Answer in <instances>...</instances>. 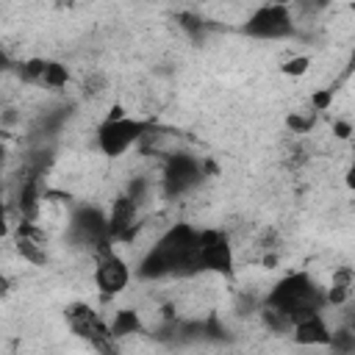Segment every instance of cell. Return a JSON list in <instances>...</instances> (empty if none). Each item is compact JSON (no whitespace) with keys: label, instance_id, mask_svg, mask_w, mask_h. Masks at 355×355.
Returning <instances> with one entry per match:
<instances>
[{"label":"cell","instance_id":"cell-14","mask_svg":"<svg viewBox=\"0 0 355 355\" xmlns=\"http://www.w3.org/2000/svg\"><path fill=\"white\" fill-rule=\"evenodd\" d=\"M136 333H141V316H139V311H133V308H119V311L111 316V322H108V336H111V341H122V338H130V336H136Z\"/></svg>","mask_w":355,"mask_h":355},{"label":"cell","instance_id":"cell-3","mask_svg":"<svg viewBox=\"0 0 355 355\" xmlns=\"http://www.w3.org/2000/svg\"><path fill=\"white\" fill-rule=\"evenodd\" d=\"M153 128H155L153 119L128 116V114H122V108H114V114H108L103 119V125L97 128V150L105 158H122L130 147L141 144Z\"/></svg>","mask_w":355,"mask_h":355},{"label":"cell","instance_id":"cell-21","mask_svg":"<svg viewBox=\"0 0 355 355\" xmlns=\"http://www.w3.org/2000/svg\"><path fill=\"white\" fill-rule=\"evenodd\" d=\"M225 355H250V352H241V349H233V352H225Z\"/></svg>","mask_w":355,"mask_h":355},{"label":"cell","instance_id":"cell-13","mask_svg":"<svg viewBox=\"0 0 355 355\" xmlns=\"http://www.w3.org/2000/svg\"><path fill=\"white\" fill-rule=\"evenodd\" d=\"M14 247L28 263L47 261V233L36 222H19V227L14 233Z\"/></svg>","mask_w":355,"mask_h":355},{"label":"cell","instance_id":"cell-5","mask_svg":"<svg viewBox=\"0 0 355 355\" xmlns=\"http://www.w3.org/2000/svg\"><path fill=\"white\" fill-rule=\"evenodd\" d=\"M241 33L258 42H277L294 36V17L291 8L283 3H266L258 6L241 25Z\"/></svg>","mask_w":355,"mask_h":355},{"label":"cell","instance_id":"cell-12","mask_svg":"<svg viewBox=\"0 0 355 355\" xmlns=\"http://www.w3.org/2000/svg\"><path fill=\"white\" fill-rule=\"evenodd\" d=\"M291 338L297 347H330L333 330L319 311V313H308V316L297 319L291 324Z\"/></svg>","mask_w":355,"mask_h":355},{"label":"cell","instance_id":"cell-19","mask_svg":"<svg viewBox=\"0 0 355 355\" xmlns=\"http://www.w3.org/2000/svg\"><path fill=\"white\" fill-rule=\"evenodd\" d=\"M8 291H11V280H8L6 275H0V300L8 297Z\"/></svg>","mask_w":355,"mask_h":355},{"label":"cell","instance_id":"cell-9","mask_svg":"<svg viewBox=\"0 0 355 355\" xmlns=\"http://www.w3.org/2000/svg\"><path fill=\"white\" fill-rule=\"evenodd\" d=\"M67 319H69V327L75 336H80L83 341H89L92 347L103 349V352H114V344L111 336H108V322L86 302H78L67 311Z\"/></svg>","mask_w":355,"mask_h":355},{"label":"cell","instance_id":"cell-8","mask_svg":"<svg viewBox=\"0 0 355 355\" xmlns=\"http://www.w3.org/2000/svg\"><path fill=\"white\" fill-rule=\"evenodd\" d=\"M202 178V161L189 153H172L161 172V186L166 197H180L191 191Z\"/></svg>","mask_w":355,"mask_h":355},{"label":"cell","instance_id":"cell-2","mask_svg":"<svg viewBox=\"0 0 355 355\" xmlns=\"http://www.w3.org/2000/svg\"><path fill=\"white\" fill-rule=\"evenodd\" d=\"M322 308H324V291L313 283L308 272L283 275L263 297V311L280 313L288 322V327L308 313H319Z\"/></svg>","mask_w":355,"mask_h":355},{"label":"cell","instance_id":"cell-17","mask_svg":"<svg viewBox=\"0 0 355 355\" xmlns=\"http://www.w3.org/2000/svg\"><path fill=\"white\" fill-rule=\"evenodd\" d=\"M333 105V89H322L311 94V108L313 111H327Z\"/></svg>","mask_w":355,"mask_h":355},{"label":"cell","instance_id":"cell-4","mask_svg":"<svg viewBox=\"0 0 355 355\" xmlns=\"http://www.w3.org/2000/svg\"><path fill=\"white\" fill-rule=\"evenodd\" d=\"M194 266L197 275H216V277H230L236 266V250L227 239V233L216 227H205L197 233L194 244Z\"/></svg>","mask_w":355,"mask_h":355},{"label":"cell","instance_id":"cell-6","mask_svg":"<svg viewBox=\"0 0 355 355\" xmlns=\"http://www.w3.org/2000/svg\"><path fill=\"white\" fill-rule=\"evenodd\" d=\"M67 230H69V239H72L75 244L89 247L94 255L103 252L105 247H114L111 239H108L105 214H103L100 208H94V205H78V208L69 214Z\"/></svg>","mask_w":355,"mask_h":355},{"label":"cell","instance_id":"cell-11","mask_svg":"<svg viewBox=\"0 0 355 355\" xmlns=\"http://www.w3.org/2000/svg\"><path fill=\"white\" fill-rule=\"evenodd\" d=\"M19 75L22 80L42 86V89H64L69 83L67 67L50 58H28L25 64H19Z\"/></svg>","mask_w":355,"mask_h":355},{"label":"cell","instance_id":"cell-15","mask_svg":"<svg viewBox=\"0 0 355 355\" xmlns=\"http://www.w3.org/2000/svg\"><path fill=\"white\" fill-rule=\"evenodd\" d=\"M349 297H352V269L349 266H338L333 272V280H330L327 291H324V302L344 305V302H349Z\"/></svg>","mask_w":355,"mask_h":355},{"label":"cell","instance_id":"cell-7","mask_svg":"<svg viewBox=\"0 0 355 355\" xmlns=\"http://www.w3.org/2000/svg\"><path fill=\"white\" fill-rule=\"evenodd\" d=\"M130 277H133L130 263H128L114 247H105L103 252L94 255L92 280H94L97 291H100L105 300H114V297L125 294V288L130 286Z\"/></svg>","mask_w":355,"mask_h":355},{"label":"cell","instance_id":"cell-18","mask_svg":"<svg viewBox=\"0 0 355 355\" xmlns=\"http://www.w3.org/2000/svg\"><path fill=\"white\" fill-rule=\"evenodd\" d=\"M333 130H336V136H338V139H347V136H349V130H352V125H349V122H336V125H333Z\"/></svg>","mask_w":355,"mask_h":355},{"label":"cell","instance_id":"cell-10","mask_svg":"<svg viewBox=\"0 0 355 355\" xmlns=\"http://www.w3.org/2000/svg\"><path fill=\"white\" fill-rule=\"evenodd\" d=\"M108 225V239L114 241H130L139 227V202L128 194H119L111 200V211L105 214Z\"/></svg>","mask_w":355,"mask_h":355},{"label":"cell","instance_id":"cell-16","mask_svg":"<svg viewBox=\"0 0 355 355\" xmlns=\"http://www.w3.org/2000/svg\"><path fill=\"white\" fill-rule=\"evenodd\" d=\"M308 67H311V58H308V55H291L280 69H283V75H288V78H300V75L308 72Z\"/></svg>","mask_w":355,"mask_h":355},{"label":"cell","instance_id":"cell-1","mask_svg":"<svg viewBox=\"0 0 355 355\" xmlns=\"http://www.w3.org/2000/svg\"><path fill=\"white\" fill-rule=\"evenodd\" d=\"M197 227L189 222L169 225L141 255L136 266V277L141 280H164V277H191L197 275L194 266V244Z\"/></svg>","mask_w":355,"mask_h":355},{"label":"cell","instance_id":"cell-20","mask_svg":"<svg viewBox=\"0 0 355 355\" xmlns=\"http://www.w3.org/2000/svg\"><path fill=\"white\" fill-rule=\"evenodd\" d=\"M11 67V61H8V55H6V50L0 47V72H6Z\"/></svg>","mask_w":355,"mask_h":355}]
</instances>
